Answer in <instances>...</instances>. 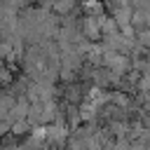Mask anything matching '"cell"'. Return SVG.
Wrapping results in <instances>:
<instances>
[{
  "label": "cell",
  "mask_w": 150,
  "mask_h": 150,
  "mask_svg": "<svg viewBox=\"0 0 150 150\" xmlns=\"http://www.w3.org/2000/svg\"><path fill=\"white\" fill-rule=\"evenodd\" d=\"M5 80H7V68L0 63V82H5Z\"/></svg>",
  "instance_id": "obj_3"
},
{
  "label": "cell",
  "mask_w": 150,
  "mask_h": 150,
  "mask_svg": "<svg viewBox=\"0 0 150 150\" xmlns=\"http://www.w3.org/2000/svg\"><path fill=\"white\" fill-rule=\"evenodd\" d=\"M66 150H87V141L80 136H70V141L66 143Z\"/></svg>",
  "instance_id": "obj_2"
},
{
  "label": "cell",
  "mask_w": 150,
  "mask_h": 150,
  "mask_svg": "<svg viewBox=\"0 0 150 150\" xmlns=\"http://www.w3.org/2000/svg\"><path fill=\"white\" fill-rule=\"evenodd\" d=\"M52 5H54V12L56 14H68V12L75 9V0H54Z\"/></svg>",
  "instance_id": "obj_1"
}]
</instances>
